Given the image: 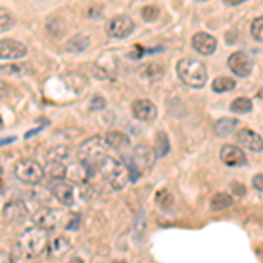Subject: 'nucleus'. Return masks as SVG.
<instances>
[{
    "label": "nucleus",
    "instance_id": "1",
    "mask_svg": "<svg viewBox=\"0 0 263 263\" xmlns=\"http://www.w3.org/2000/svg\"><path fill=\"white\" fill-rule=\"evenodd\" d=\"M48 230H42L39 227H33L30 230L23 232L18 242L14 246L12 261H23L27 258H35L48 249Z\"/></svg>",
    "mask_w": 263,
    "mask_h": 263
},
{
    "label": "nucleus",
    "instance_id": "2",
    "mask_svg": "<svg viewBox=\"0 0 263 263\" xmlns=\"http://www.w3.org/2000/svg\"><path fill=\"white\" fill-rule=\"evenodd\" d=\"M95 168L102 176V179L107 182L112 190H123L130 181L128 167H126V163L123 160L112 158V156H104L95 165Z\"/></svg>",
    "mask_w": 263,
    "mask_h": 263
},
{
    "label": "nucleus",
    "instance_id": "3",
    "mask_svg": "<svg viewBox=\"0 0 263 263\" xmlns=\"http://www.w3.org/2000/svg\"><path fill=\"white\" fill-rule=\"evenodd\" d=\"M177 76L186 86L190 88H202L207 83V69L202 62L192 60V58H182L177 62Z\"/></svg>",
    "mask_w": 263,
    "mask_h": 263
},
{
    "label": "nucleus",
    "instance_id": "4",
    "mask_svg": "<svg viewBox=\"0 0 263 263\" xmlns=\"http://www.w3.org/2000/svg\"><path fill=\"white\" fill-rule=\"evenodd\" d=\"M153 162H155V155L147 146H135L134 153L128 160H126V167H128L130 181H137L141 176H146L151 171Z\"/></svg>",
    "mask_w": 263,
    "mask_h": 263
},
{
    "label": "nucleus",
    "instance_id": "5",
    "mask_svg": "<svg viewBox=\"0 0 263 263\" xmlns=\"http://www.w3.org/2000/svg\"><path fill=\"white\" fill-rule=\"evenodd\" d=\"M109 146L105 142L104 137L100 135H95V137H90L88 141H84L78 149V158L79 162L90 165V167H95L97 163L100 162L104 156H107Z\"/></svg>",
    "mask_w": 263,
    "mask_h": 263
},
{
    "label": "nucleus",
    "instance_id": "6",
    "mask_svg": "<svg viewBox=\"0 0 263 263\" xmlns=\"http://www.w3.org/2000/svg\"><path fill=\"white\" fill-rule=\"evenodd\" d=\"M33 224L42 228V230H57L60 227H65L67 214L58 209H51V207H42L32 216Z\"/></svg>",
    "mask_w": 263,
    "mask_h": 263
},
{
    "label": "nucleus",
    "instance_id": "7",
    "mask_svg": "<svg viewBox=\"0 0 263 263\" xmlns=\"http://www.w3.org/2000/svg\"><path fill=\"white\" fill-rule=\"evenodd\" d=\"M14 176L18 177L21 182L27 184H37L44 177V168L35 160H21L14 167Z\"/></svg>",
    "mask_w": 263,
    "mask_h": 263
},
{
    "label": "nucleus",
    "instance_id": "8",
    "mask_svg": "<svg viewBox=\"0 0 263 263\" xmlns=\"http://www.w3.org/2000/svg\"><path fill=\"white\" fill-rule=\"evenodd\" d=\"M135 30V23L134 20L128 18L125 14L114 16L107 21V33L112 39H126L130 37Z\"/></svg>",
    "mask_w": 263,
    "mask_h": 263
},
{
    "label": "nucleus",
    "instance_id": "9",
    "mask_svg": "<svg viewBox=\"0 0 263 263\" xmlns=\"http://www.w3.org/2000/svg\"><path fill=\"white\" fill-rule=\"evenodd\" d=\"M2 218L9 224H20L28 219V209L21 200H11L4 205Z\"/></svg>",
    "mask_w": 263,
    "mask_h": 263
},
{
    "label": "nucleus",
    "instance_id": "10",
    "mask_svg": "<svg viewBox=\"0 0 263 263\" xmlns=\"http://www.w3.org/2000/svg\"><path fill=\"white\" fill-rule=\"evenodd\" d=\"M118 69H120V57L116 53H104L95 65V72L99 74V78L104 79L114 78L118 74Z\"/></svg>",
    "mask_w": 263,
    "mask_h": 263
},
{
    "label": "nucleus",
    "instance_id": "11",
    "mask_svg": "<svg viewBox=\"0 0 263 263\" xmlns=\"http://www.w3.org/2000/svg\"><path fill=\"white\" fill-rule=\"evenodd\" d=\"M28 49L23 42L14 39H2L0 41V60H20L27 57Z\"/></svg>",
    "mask_w": 263,
    "mask_h": 263
},
{
    "label": "nucleus",
    "instance_id": "12",
    "mask_svg": "<svg viewBox=\"0 0 263 263\" xmlns=\"http://www.w3.org/2000/svg\"><path fill=\"white\" fill-rule=\"evenodd\" d=\"M228 67H230V70L235 76H239V78H248L253 70V62L248 54L242 53V51H235V53L230 54V58H228Z\"/></svg>",
    "mask_w": 263,
    "mask_h": 263
},
{
    "label": "nucleus",
    "instance_id": "13",
    "mask_svg": "<svg viewBox=\"0 0 263 263\" xmlns=\"http://www.w3.org/2000/svg\"><path fill=\"white\" fill-rule=\"evenodd\" d=\"M219 158L228 167H242V165L248 163V158H246V153L242 151V147L232 146V144H227V146L221 147Z\"/></svg>",
    "mask_w": 263,
    "mask_h": 263
},
{
    "label": "nucleus",
    "instance_id": "14",
    "mask_svg": "<svg viewBox=\"0 0 263 263\" xmlns=\"http://www.w3.org/2000/svg\"><path fill=\"white\" fill-rule=\"evenodd\" d=\"M91 171L93 167L90 165L83 163V162H76V163H70V165H65V177L76 184H84L91 176Z\"/></svg>",
    "mask_w": 263,
    "mask_h": 263
},
{
    "label": "nucleus",
    "instance_id": "15",
    "mask_svg": "<svg viewBox=\"0 0 263 263\" xmlns=\"http://www.w3.org/2000/svg\"><path fill=\"white\" fill-rule=\"evenodd\" d=\"M132 112H134V118H137L139 121H153L156 118V105L153 104L151 100L147 99H139L132 104Z\"/></svg>",
    "mask_w": 263,
    "mask_h": 263
},
{
    "label": "nucleus",
    "instance_id": "16",
    "mask_svg": "<svg viewBox=\"0 0 263 263\" xmlns=\"http://www.w3.org/2000/svg\"><path fill=\"white\" fill-rule=\"evenodd\" d=\"M51 193L54 195L58 202L63 203V205H74L76 203V190L74 186L69 184L65 181H57L51 186Z\"/></svg>",
    "mask_w": 263,
    "mask_h": 263
},
{
    "label": "nucleus",
    "instance_id": "17",
    "mask_svg": "<svg viewBox=\"0 0 263 263\" xmlns=\"http://www.w3.org/2000/svg\"><path fill=\"white\" fill-rule=\"evenodd\" d=\"M237 142L240 144L246 149H251V151H261L263 147V141H261V135L256 134L251 128H242L235 134Z\"/></svg>",
    "mask_w": 263,
    "mask_h": 263
},
{
    "label": "nucleus",
    "instance_id": "18",
    "mask_svg": "<svg viewBox=\"0 0 263 263\" xmlns=\"http://www.w3.org/2000/svg\"><path fill=\"white\" fill-rule=\"evenodd\" d=\"M192 44H193V48L198 51V53L205 54V57L213 54L216 51V48H218V41H216V37H213L211 33H207V32L195 33L193 39H192Z\"/></svg>",
    "mask_w": 263,
    "mask_h": 263
},
{
    "label": "nucleus",
    "instance_id": "19",
    "mask_svg": "<svg viewBox=\"0 0 263 263\" xmlns=\"http://www.w3.org/2000/svg\"><path fill=\"white\" fill-rule=\"evenodd\" d=\"M70 251V240L63 235H57L51 242H48V253L51 258H60Z\"/></svg>",
    "mask_w": 263,
    "mask_h": 263
},
{
    "label": "nucleus",
    "instance_id": "20",
    "mask_svg": "<svg viewBox=\"0 0 263 263\" xmlns=\"http://www.w3.org/2000/svg\"><path fill=\"white\" fill-rule=\"evenodd\" d=\"M105 142H107L109 147H114V149H125V147H130V137L123 132H118V130H112L105 135Z\"/></svg>",
    "mask_w": 263,
    "mask_h": 263
},
{
    "label": "nucleus",
    "instance_id": "21",
    "mask_svg": "<svg viewBox=\"0 0 263 263\" xmlns=\"http://www.w3.org/2000/svg\"><path fill=\"white\" fill-rule=\"evenodd\" d=\"M139 76H141L142 79H149V81L160 79L163 76V67L156 62H147L139 69Z\"/></svg>",
    "mask_w": 263,
    "mask_h": 263
},
{
    "label": "nucleus",
    "instance_id": "22",
    "mask_svg": "<svg viewBox=\"0 0 263 263\" xmlns=\"http://www.w3.org/2000/svg\"><path fill=\"white\" fill-rule=\"evenodd\" d=\"M237 120H232V118H221V120H218L214 123V134L218 135V137H227V135H230L232 132H235L237 128Z\"/></svg>",
    "mask_w": 263,
    "mask_h": 263
},
{
    "label": "nucleus",
    "instance_id": "23",
    "mask_svg": "<svg viewBox=\"0 0 263 263\" xmlns=\"http://www.w3.org/2000/svg\"><path fill=\"white\" fill-rule=\"evenodd\" d=\"M44 174H48L51 179L62 181V179H65V165H63L60 160H49L44 168Z\"/></svg>",
    "mask_w": 263,
    "mask_h": 263
},
{
    "label": "nucleus",
    "instance_id": "24",
    "mask_svg": "<svg viewBox=\"0 0 263 263\" xmlns=\"http://www.w3.org/2000/svg\"><path fill=\"white\" fill-rule=\"evenodd\" d=\"M171 149V142H168V137L165 132H158L156 134V139H155V156L156 158H162L165 156Z\"/></svg>",
    "mask_w": 263,
    "mask_h": 263
},
{
    "label": "nucleus",
    "instance_id": "25",
    "mask_svg": "<svg viewBox=\"0 0 263 263\" xmlns=\"http://www.w3.org/2000/svg\"><path fill=\"white\" fill-rule=\"evenodd\" d=\"M233 203V198L232 195L228 193H216L211 200V209L213 211H223V209H228Z\"/></svg>",
    "mask_w": 263,
    "mask_h": 263
},
{
    "label": "nucleus",
    "instance_id": "26",
    "mask_svg": "<svg viewBox=\"0 0 263 263\" xmlns=\"http://www.w3.org/2000/svg\"><path fill=\"white\" fill-rule=\"evenodd\" d=\"M235 88V79L221 76V78H216L213 81V90L216 93H224V91H232Z\"/></svg>",
    "mask_w": 263,
    "mask_h": 263
},
{
    "label": "nucleus",
    "instance_id": "27",
    "mask_svg": "<svg viewBox=\"0 0 263 263\" xmlns=\"http://www.w3.org/2000/svg\"><path fill=\"white\" fill-rule=\"evenodd\" d=\"M230 109L233 112L237 114H246V112H251L253 111V102L249 99H246V97H239V99H235L232 102Z\"/></svg>",
    "mask_w": 263,
    "mask_h": 263
},
{
    "label": "nucleus",
    "instance_id": "28",
    "mask_svg": "<svg viewBox=\"0 0 263 263\" xmlns=\"http://www.w3.org/2000/svg\"><path fill=\"white\" fill-rule=\"evenodd\" d=\"M88 44H90V39H88L84 33H78V35L74 37V39H70L67 42V51H83L88 48Z\"/></svg>",
    "mask_w": 263,
    "mask_h": 263
},
{
    "label": "nucleus",
    "instance_id": "29",
    "mask_svg": "<svg viewBox=\"0 0 263 263\" xmlns=\"http://www.w3.org/2000/svg\"><path fill=\"white\" fill-rule=\"evenodd\" d=\"M14 23H16V20H14V16H12V12L0 7V33L11 30V28L14 27Z\"/></svg>",
    "mask_w": 263,
    "mask_h": 263
},
{
    "label": "nucleus",
    "instance_id": "30",
    "mask_svg": "<svg viewBox=\"0 0 263 263\" xmlns=\"http://www.w3.org/2000/svg\"><path fill=\"white\" fill-rule=\"evenodd\" d=\"M141 14H142L144 21H149L151 23V21H155L160 16V7L155 6V4H147V6L142 7Z\"/></svg>",
    "mask_w": 263,
    "mask_h": 263
},
{
    "label": "nucleus",
    "instance_id": "31",
    "mask_svg": "<svg viewBox=\"0 0 263 263\" xmlns=\"http://www.w3.org/2000/svg\"><path fill=\"white\" fill-rule=\"evenodd\" d=\"M251 35H253V39H256L258 42L263 41V18H261V16H258V18L253 21Z\"/></svg>",
    "mask_w": 263,
    "mask_h": 263
},
{
    "label": "nucleus",
    "instance_id": "32",
    "mask_svg": "<svg viewBox=\"0 0 263 263\" xmlns=\"http://www.w3.org/2000/svg\"><path fill=\"white\" fill-rule=\"evenodd\" d=\"M65 155H67V147L60 146V147H54V149L48 155V158L49 160H62Z\"/></svg>",
    "mask_w": 263,
    "mask_h": 263
},
{
    "label": "nucleus",
    "instance_id": "33",
    "mask_svg": "<svg viewBox=\"0 0 263 263\" xmlns=\"http://www.w3.org/2000/svg\"><path fill=\"white\" fill-rule=\"evenodd\" d=\"M20 72V67L18 65H6V67H0V74L4 76H14Z\"/></svg>",
    "mask_w": 263,
    "mask_h": 263
},
{
    "label": "nucleus",
    "instance_id": "34",
    "mask_svg": "<svg viewBox=\"0 0 263 263\" xmlns=\"http://www.w3.org/2000/svg\"><path fill=\"white\" fill-rule=\"evenodd\" d=\"M11 93H12V88L9 86V84L0 81V99H6V97H9Z\"/></svg>",
    "mask_w": 263,
    "mask_h": 263
},
{
    "label": "nucleus",
    "instance_id": "35",
    "mask_svg": "<svg viewBox=\"0 0 263 263\" xmlns=\"http://www.w3.org/2000/svg\"><path fill=\"white\" fill-rule=\"evenodd\" d=\"M65 228H67V230H78V228H79V216L78 214L72 216L70 221L65 223Z\"/></svg>",
    "mask_w": 263,
    "mask_h": 263
},
{
    "label": "nucleus",
    "instance_id": "36",
    "mask_svg": "<svg viewBox=\"0 0 263 263\" xmlns=\"http://www.w3.org/2000/svg\"><path fill=\"white\" fill-rule=\"evenodd\" d=\"M253 186L261 193V190H263V176L261 174H256V177L253 179Z\"/></svg>",
    "mask_w": 263,
    "mask_h": 263
},
{
    "label": "nucleus",
    "instance_id": "37",
    "mask_svg": "<svg viewBox=\"0 0 263 263\" xmlns=\"http://www.w3.org/2000/svg\"><path fill=\"white\" fill-rule=\"evenodd\" d=\"M104 105H105V100L100 99V97H95V99H93L91 109H100V107H104Z\"/></svg>",
    "mask_w": 263,
    "mask_h": 263
},
{
    "label": "nucleus",
    "instance_id": "38",
    "mask_svg": "<svg viewBox=\"0 0 263 263\" xmlns=\"http://www.w3.org/2000/svg\"><path fill=\"white\" fill-rule=\"evenodd\" d=\"M235 193H239V195H244L246 193V190H244V184H239V182H235Z\"/></svg>",
    "mask_w": 263,
    "mask_h": 263
},
{
    "label": "nucleus",
    "instance_id": "39",
    "mask_svg": "<svg viewBox=\"0 0 263 263\" xmlns=\"http://www.w3.org/2000/svg\"><path fill=\"white\" fill-rule=\"evenodd\" d=\"M242 2H246V0H224L227 6H239V4H242Z\"/></svg>",
    "mask_w": 263,
    "mask_h": 263
},
{
    "label": "nucleus",
    "instance_id": "40",
    "mask_svg": "<svg viewBox=\"0 0 263 263\" xmlns=\"http://www.w3.org/2000/svg\"><path fill=\"white\" fill-rule=\"evenodd\" d=\"M16 139L14 137H7V139H0V146H6V144H11V142H14Z\"/></svg>",
    "mask_w": 263,
    "mask_h": 263
},
{
    "label": "nucleus",
    "instance_id": "41",
    "mask_svg": "<svg viewBox=\"0 0 263 263\" xmlns=\"http://www.w3.org/2000/svg\"><path fill=\"white\" fill-rule=\"evenodd\" d=\"M69 263H83V260H81V258H72Z\"/></svg>",
    "mask_w": 263,
    "mask_h": 263
},
{
    "label": "nucleus",
    "instance_id": "42",
    "mask_svg": "<svg viewBox=\"0 0 263 263\" xmlns=\"http://www.w3.org/2000/svg\"><path fill=\"white\" fill-rule=\"evenodd\" d=\"M0 188H2V167H0Z\"/></svg>",
    "mask_w": 263,
    "mask_h": 263
},
{
    "label": "nucleus",
    "instance_id": "43",
    "mask_svg": "<svg viewBox=\"0 0 263 263\" xmlns=\"http://www.w3.org/2000/svg\"><path fill=\"white\" fill-rule=\"evenodd\" d=\"M2 123H4V121H2V116H0V128H2Z\"/></svg>",
    "mask_w": 263,
    "mask_h": 263
}]
</instances>
